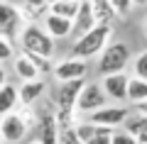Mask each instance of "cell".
Wrapping results in <instances>:
<instances>
[{"mask_svg": "<svg viewBox=\"0 0 147 144\" xmlns=\"http://www.w3.org/2000/svg\"><path fill=\"white\" fill-rule=\"evenodd\" d=\"M130 46L127 42H108L105 49L98 54V68L100 76H108V73H123L127 66H130Z\"/></svg>", "mask_w": 147, "mask_h": 144, "instance_id": "4", "label": "cell"}, {"mask_svg": "<svg viewBox=\"0 0 147 144\" xmlns=\"http://www.w3.org/2000/svg\"><path fill=\"white\" fill-rule=\"evenodd\" d=\"M17 7H20V15H22V20H25V25H27V22L42 20V17L49 12V5H47V3H34V0H25V3L17 5Z\"/></svg>", "mask_w": 147, "mask_h": 144, "instance_id": "19", "label": "cell"}, {"mask_svg": "<svg viewBox=\"0 0 147 144\" xmlns=\"http://www.w3.org/2000/svg\"><path fill=\"white\" fill-rule=\"evenodd\" d=\"M132 76L147 81V49H142V52L132 59Z\"/></svg>", "mask_w": 147, "mask_h": 144, "instance_id": "21", "label": "cell"}, {"mask_svg": "<svg viewBox=\"0 0 147 144\" xmlns=\"http://www.w3.org/2000/svg\"><path fill=\"white\" fill-rule=\"evenodd\" d=\"M0 144H5V139H3V132H0Z\"/></svg>", "mask_w": 147, "mask_h": 144, "instance_id": "30", "label": "cell"}, {"mask_svg": "<svg viewBox=\"0 0 147 144\" xmlns=\"http://www.w3.org/2000/svg\"><path fill=\"white\" fill-rule=\"evenodd\" d=\"M110 37H113V27H110V25H96V27H91L88 32L74 37L71 49H69V56L88 61V59L98 56V54L105 49V44L110 42Z\"/></svg>", "mask_w": 147, "mask_h": 144, "instance_id": "1", "label": "cell"}, {"mask_svg": "<svg viewBox=\"0 0 147 144\" xmlns=\"http://www.w3.org/2000/svg\"><path fill=\"white\" fill-rule=\"evenodd\" d=\"M15 42L5 39V37H0V64H5V61H12L15 59Z\"/></svg>", "mask_w": 147, "mask_h": 144, "instance_id": "23", "label": "cell"}, {"mask_svg": "<svg viewBox=\"0 0 147 144\" xmlns=\"http://www.w3.org/2000/svg\"><path fill=\"white\" fill-rule=\"evenodd\" d=\"M17 44L25 54H37V56H44V59H54V49H57V42L44 32V27L39 22L22 25L20 34H17Z\"/></svg>", "mask_w": 147, "mask_h": 144, "instance_id": "2", "label": "cell"}, {"mask_svg": "<svg viewBox=\"0 0 147 144\" xmlns=\"http://www.w3.org/2000/svg\"><path fill=\"white\" fill-rule=\"evenodd\" d=\"M84 86H86V78L59 83L57 95H54V108H57V110H69V113H74V108H76V98H79V93H81V88H84ZM74 115H76V113H74Z\"/></svg>", "mask_w": 147, "mask_h": 144, "instance_id": "11", "label": "cell"}, {"mask_svg": "<svg viewBox=\"0 0 147 144\" xmlns=\"http://www.w3.org/2000/svg\"><path fill=\"white\" fill-rule=\"evenodd\" d=\"M20 105V95H17V86L12 83H5V86H0V117Z\"/></svg>", "mask_w": 147, "mask_h": 144, "instance_id": "17", "label": "cell"}, {"mask_svg": "<svg viewBox=\"0 0 147 144\" xmlns=\"http://www.w3.org/2000/svg\"><path fill=\"white\" fill-rule=\"evenodd\" d=\"M123 129H125V132H130L140 144H147V115L130 110L127 120L123 122Z\"/></svg>", "mask_w": 147, "mask_h": 144, "instance_id": "15", "label": "cell"}, {"mask_svg": "<svg viewBox=\"0 0 147 144\" xmlns=\"http://www.w3.org/2000/svg\"><path fill=\"white\" fill-rule=\"evenodd\" d=\"M127 115H130V110H127L125 105L108 103V105H103L100 110L91 113L86 120H88L91 125H98V127H110V129H118V127H123V122L127 120Z\"/></svg>", "mask_w": 147, "mask_h": 144, "instance_id": "6", "label": "cell"}, {"mask_svg": "<svg viewBox=\"0 0 147 144\" xmlns=\"http://www.w3.org/2000/svg\"><path fill=\"white\" fill-rule=\"evenodd\" d=\"M135 108V113H142V115H147V100L145 103H137V105H132Z\"/></svg>", "mask_w": 147, "mask_h": 144, "instance_id": "26", "label": "cell"}, {"mask_svg": "<svg viewBox=\"0 0 147 144\" xmlns=\"http://www.w3.org/2000/svg\"><path fill=\"white\" fill-rule=\"evenodd\" d=\"M127 81H130V76L125 71L100 76V88L108 95V103H118V105L127 103Z\"/></svg>", "mask_w": 147, "mask_h": 144, "instance_id": "10", "label": "cell"}, {"mask_svg": "<svg viewBox=\"0 0 147 144\" xmlns=\"http://www.w3.org/2000/svg\"><path fill=\"white\" fill-rule=\"evenodd\" d=\"M71 25H74V29H71L74 37H79V34H84V32H88L91 27H96L93 10H91L88 0H81V3H79V10H76V15H74Z\"/></svg>", "mask_w": 147, "mask_h": 144, "instance_id": "14", "label": "cell"}, {"mask_svg": "<svg viewBox=\"0 0 147 144\" xmlns=\"http://www.w3.org/2000/svg\"><path fill=\"white\" fill-rule=\"evenodd\" d=\"M37 120V132H39V144H57L59 142V125H57V115H54V103H47L39 113H34Z\"/></svg>", "mask_w": 147, "mask_h": 144, "instance_id": "7", "label": "cell"}, {"mask_svg": "<svg viewBox=\"0 0 147 144\" xmlns=\"http://www.w3.org/2000/svg\"><path fill=\"white\" fill-rule=\"evenodd\" d=\"M110 7H113V12H115V17H130L132 12V0H108Z\"/></svg>", "mask_w": 147, "mask_h": 144, "instance_id": "22", "label": "cell"}, {"mask_svg": "<svg viewBox=\"0 0 147 144\" xmlns=\"http://www.w3.org/2000/svg\"><path fill=\"white\" fill-rule=\"evenodd\" d=\"M30 144H39V142H30Z\"/></svg>", "mask_w": 147, "mask_h": 144, "instance_id": "32", "label": "cell"}, {"mask_svg": "<svg viewBox=\"0 0 147 144\" xmlns=\"http://www.w3.org/2000/svg\"><path fill=\"white\" fill-rule=\"evenodd\" d=\"M110 144H140V142H137L130 132H125L123 127H118V129H113V134H110Z\"/></svg>", "mask_w": 147, "mask_h": 144, "instance_id": "24", "label": "cell"}, {"mask_svg": "<svg viewBox=\"0 0 147 144\" xmlns=\"http://www.w3.org/2000/svg\"><path fill=\"white\" fill-rule=\"evenodd\" d=\"M34 3H47V0H34Z\"/></svg>", "mask_w": 147, "mask_h": 144, "instance_id": "31", "label": "cell"}, {"mask_svg": "<svg viewBox=\"0 0 147 144\" xmlns=\"http://www.w3.org/2000/svg\"><path fill=\"white\" fill-rule=\"evenodd\" d=\"M22 25H25V20L20 15V7L0 0V37H5L10 42H17V34H20Z\"/></svg>", "mask_w": 147, "mask_h": 144, "instance_id": "8", "label": "cell"}, {"mask_svg": "<svg viewBox=\"0 0 147 144\" xmlns=\"http://www.w3.org/2000/svg\"><path fill=\"white\" fill-rule=\"evenodd\" d=\"M103 105H108V95L103 93L100 83H96V81H86V86L81 88L79 98H76V108H74V113L81 115V117H88L91 113L100 110Z\"/></svg>", "mask_w": 147, "mask_h": 144, "instance_id": "5", "label": "cell"}, {"mask_svg": "<svg viewBox=\"0 0 147 144\" xmlns=\"http://www.w3.org/2000/svg\"><path fill=\"white\" fill-rule=\"evenodd\" d=\"M127 100H130V105L145 103L147 100V81L130 76V81H127Z\"/></svg>", "mask_w": 147, "mask_h": 144, "instance_id": "20", "label": "cell"}, {"mask_svg": "<svg viewBox=\"0 0 147 144\" xmlns=\"http://www.w3.org/2000/svg\"><path fill=\"white\" fill-rule=\"evenodd\" d=\"M91 10H93V20L96 25H110L113 27V22H115V12H113V7H110L108 0H88Z\"/></svg>", "mask_w": 147, "mask_h": 144, "instance_id": "18", "label": "cell"}, {"mask_svg": "<svg viewBox=\"0 0 147 144\" xmlns=\"http://www.w3.org/2000/svg\"><path fill=\"white\" fill-rule=\"evenodd\" d=\"M7 83V71L3 68V64H0V86H5Z\"/></svg>", "mask_w": 147, "mask_h": 144, "instance_id": "27", "label": "cell"}, {"mask_svg": "<svg viewBox=\"0 0 147 144\" xmlns=\"http://www.w3.org/2000/svg\"><path fill=\"white\" fill-rule=\"evenodd\" d=\"M12 71H15V76L20 78L22 83L25 81H34V78H42L39 76V71H37V66L32 64V59L27 56V54H15V59H12Z\"/></svg>", "mask_w": 147, "mask_h": 144, "instance_id": "16", "label": "cell"}, {"mask_svg": "<svg viewBox=\"0 0 147 144\" xmlns=\"http://www.w3.org/2000/svg\"><path fill=\"white\" fill-rule=\"evenodd\" d=\"M37 115L30 113V108L25 110H12V113L3 115L0 117V132H3V139L7 144H20L22 139L27 137L30 127L34 125Z\"/></svg>", "mask_w": 147, "mask_h": 144, "instance_id": "3", "label": "cell"}, {"mask_svg": "<svg viewBox=\"0 0 147 144\" xmlns=\"http://www.w3.org/2000/svg\"><path fill=\"white\" fill-rule=\"evenodd\" d=\"M142 34H145V39H147V20H145V25H142Z\"/></svg>", "mask_w": 147, "mask_h": 144, "instance_id": "29", "label": "cell"}, {"mask_svg": "<svg viewBox=\"0 0 147 144\" xmlns=\"http://www.w3.org/2000/svg\"><path fill=\"white\" fill-rule=\"evenodd\" d=\"M86 73H88V61H84V59H74V56H66V59H61V61H57L52 66V76L57 78L59 83L86 78Z\"/></svg>", "mask_w": 147, "mask_h": 144, "instance_id": "9", "label": "cell"}, {"mask_svg": "<svg viewBox=\"0 0 147 144\" xmlns=\"http://www.w3.org/2000/svg\"><path fill=\"white\" fill-rule=\"evenodd\" d=\"M42 27H44V32H47V34L52 37L54 42L71 37V29H74L71 20H66V17H59V15H52V12H47V15L42 17Z\"/></svg>", "mask_w": 147, "mask_h": 144, "instance_id": "13", "label": "cell"}, {"mask_svg": "<svg viewBox=\"0 0 147 144\" xmlns=\"http://www.w3.org/2000/svg\"><path fill=\"white\" fill-rule=\"evenodd\" d=\"M44 90H47V83L42 78H34V81H25L17 88V95H20V105L22 108H32L39 100L44 98Z\"/></svg>", "mask_w": 147, "mask_h": 144, "instance_id": "12", "label": "cell"}, {"mask_svg": "<svg viewBox=\"0 0 147 144\" xmlns=\"http://www.w3.org/2000/svg\"><path fill=\"white\" fill-rule=\"evenodd\" d=\"M132 5H135V7H145L147 0H132Z\"/></svg>", "mask_w": 147, "mask_h": 144, "instance_id": "28", "label": "cell"}, {"mask_svg": "<svg viewBox=\"0 0 147 144\" xmlns=\"http://www.w3.org/2000/svg\"><path fill=\"white\" fill-rule=\"evenodd\" d=\"M110 134H113V129H110V127H98V125H96L93 137H91L86 144H110Z\"/></svg>", "mask_w": 147, "mask_h": 144, "instance_id": "25", "label": "cell"}]
</instances>
